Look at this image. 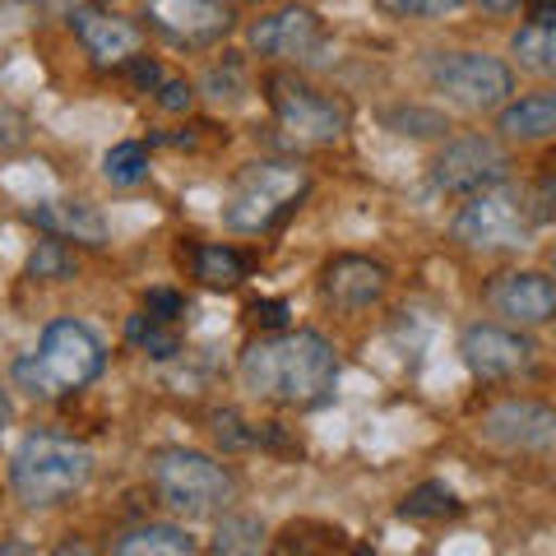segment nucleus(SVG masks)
<instances>
[{
    "label": "nucleus",
    "instance_id": "21",
    "mask_svg": "<svg viewBox=\"0 0 556 556\" xmlns=\"http://www.w3.org/2000/svg\"><path fill=\"white\" fill-rule=\"evenodd\" d=\"M195 278L204 288H232L247 278V260L232 247H195Z\"/></svg>",
    "mask_w": 556,
    "mask_h": 556
},
{
    "label": "nucleus",
    "instance_id": "6",
    "mask_svg": "<svg viewBox=\"0 0 556 556\" xmlns=\"http://www.w3.org/2000/svg\"><path fill=\"white\" fill-rule=\"evenodd\" d=\"M431 84L464 112L506 108L510 93H515L510 65L486 56V51H445V56L431 61Z\"/></svg>",
    "mask_w": 556,
    "mask_h": 556
},
{
    "label": "nucleus",
    "instance_id": "17",
    "mask_svg": "<svg viewBox=\"0 0 556 556\" xmlns=\"http://www.w3.org/2000/svg\"><path fill=\"white\" fill-rule=\"evenodd\" d=\"M33 223L47 232H56L65 241H84V247H102L108 241V223L93 204H79V200H42L33 208Z\"/></svg>",
    "mask_w": 556,
    "mask_h": 556
},
{
    "label": "nucleus",
    "instance_id": "11",
    "mask_svg": "<svg viewBox=\"0 0 556 556\" xmlns=\"http://www.w3.org/2000/svg\"><path fill=\"white\" fill-rule=\"evenodd\" d=\"M482 437L506 450H547L556 445V413L529 399H510L482 417Z\"/></svg>",
    "mask_w": 556,
    "mask_h": 556
},
{
    "label": "nucleus",
    "instance_id": "24",
    "mask_svg": "<svg viewBox=\"0 0 556 556\" xmlns=\"http://www.w3.org/2000/svg\"><path fill=\"white\" fill-rule=\"evenodd\" d=\"M102 177L116 181V186H135L149 177V153L144 144H135V139H126V144H112L108 159H102Z\"/></svg>",
    "mask_w": 556,
    "mask_h": 556
},
{
    "label": "nucleus",
    "instance_id": "12",
    "mask_svg": "<svg viewBox=\"0 0 556 556\" xmlns=\"http://www.w3.org/2000/svg\"><path fill=\"white\" fill-rule=\"evenodd\" d=\"M320 42H325V24L306 5H288L251 28V47L260 56H311Z\"/></svg>",
    "mask_w": 556,
    "mask_h": 556
},
{
    "label": "nucleus",
    "instance_id": "35",
    "mask_svg": "<svg viewBox=\"0 0 556 556\" xmlns=\"http://www.w3.org/2000/svg\"><path fill=\"white\" fill-rule=\"evenodd\" d=\"M478 5L492 14H510V10H519V0H478Z\"/></svg>",
    "mask_w": 556,
    "mask_h": 556
},
{
    "label": "nucleus",
    "instance_id": "15",
    "mask_svg": "<svg viewBox=\"0 0 556 556\" xmlns=\"http://www.w3.org/2000/svg\"><path fill=\"white\" fill-rule=\"evenodd\" d=\"M149 20L177 42H208L228 28L232 14L218 0H149Z\"/></svg>",
    "mask_w": 556,
    "mask_h": 556
},
{
    "label": "nucleus",
    "instance_id": "7",
    "mask_svg": "<svg viewBox=\"0 0 556 556\" xmlns=\"http://www.w3.org/2000/svg\"><path fill=\"white\" fill-rule=\"evenodd\" d=\"M529 232H533V214H529L525 195L510 190V186H492V190L468 195V204L459 208V218H455V241L478 247V251L525 247Z\"/></svg>",
    "mask_w": 556,
    "mask_h": 556
},
{
    "label": "nucleus",
    "instance_id": "5",
    "mask_svg": "<svg viewBox=\"0 0 556 556\" xmlns=\"http://www.w3.org/2000/svg\"><path fill=\"white\" fill-rule=\"evenodd\" d=\"M306 195V172L292 163H251L228 204V228L269 232L292 204Z\"/></svg>",
    "mask_w": 556,
    "mask_h": 556
},
{
    "label": "nucleus",
    "instance_id": "30",
    "mask_svg": "<svg viewBox=\"0 0 556 556\" xmlns=\"http://www.w3.org/2000/svg\"><path fill=\"white\" fill-rule=\"evenodd\" d=\"M214 437L228 445V450H241V445H251V441H255L237 413H214Z\"/></svg>",
    "mask_w": 556,
    "mask_h": 556
},
{
    "label": "nucleus",
    "instance_id": "29",
    "mask_svg": "<svg viewBox=\"0 0 556 556\" xmlns=\"http://www.w3.org/2000/svg\"><path fill=\"white\" fill-rule=\"evenodd\" d=\"M186 311V302H181V292H167V288H153L149 298H144V316L149 320H159V325H172Z\"/></svg>",
    "mask_w": 556,
    "mask_h": 556
},
{
    "label": "nucleus",
    "instance_id": "8",
    "mask_svg": "<svg viewBox=\"0 0 556 556\" xmlns=\"http://www.w3.org/2000/svg\"><path fill=\"white\" fill-rule=\"evenodd\" d=\"M269 108L274 121L283 126L298 144H334L348 130V112L334 98H325L320 89H311L298 75H269Z\"/></svg>",
    "mask_w": 556,
    "mask_h": 556
},
{
    "label": "nucleus",
    "instance_id": "2",
    "mask_svg": "<svg viewBox=\"0 0 556 556\" xmlns=\"http://www.w3.org/2000/svg\"><path fill=\"white\" fill-rule=\"evenodd\" d=\"M102 371V343L89 325L79 320H51L42 329L38 353H24L14 362V380L33 399H56L65 390H84Z\"/></svg>",
    "mask_w": 556,
    "mask_h": 556
},
{
    "label": "nucleus",
    "instance_id": "36",
    "mask_svg": "<svg viewBox=\"0 0 556 556\" xmlns=\"http://www.w3.org/2000/svg\"><path fill=\"white\" fill-rule=\"evenodd\" d=\"M56 556H98V552H93V547H84V543H65Z\"/></svg>",
    "mask_w": 556,
    "mask_h": 556
},
{
    "label": "nucleus",
    "instance_id": "32",
    "mask_svg": "<svg viewBox=\"0 0 556 556\" xmlns=\"http://www.w3.org/2000/svg\"><path fill=\"white\" fill-rule=\"evenodd\" d=\"M525 14L533 28H556V0H525Z\"/></svg>",
    "mask_w": 556,
    "mask_h": 556
},
{
    "label": "nucleus",
    "instance_id": "16",
    "mask_svg": "<svg viewBox=\"0 0 556 556\" xmlns=\"http://www.w3.org/2000/svg\"><path fill=\"white\" fill-rule=\"evenodd\" d=\"M75 33L98 61H130L139 51V28L108 10H75Z\"/></svg>",
    "mask_w": 556,
    "mask_h": 556
},
{
    "label": "nucleus",
    "instance_id": "1",
    "mask_svg": "<svg viewBox=\"0 0 556 556\" xmlns=\"http://www.w3.org/2000/svg\"><path fill=\"white\" fill-rule=\"evenodd\" d=\"M241 380L260 399H278V404H325L339 380V357L316 329H292V334H274L247 348L241 357Z\"/></svg>",
    "mask_w": 556,
    "mask_h": 556
},
{
    "label": "nucleus",
    "instance_id": "22",
    "mask_svg": "<svg viewBox=\"0 0 556 556\" xmlns=\"http://www.w3.org/2000/svg\"><path fill=\"white\" fill-rule=\"evenodd\" d=\"M399 515L404 519H450V515H459V496L450 492L445 482H422L399 501Z\"/></svg>",
    "mask_w": 556,
    "mask_h": 556
},
{
    "label": "nucleus",
    "instance_id": "4",
    "mask_svg": "<svg viewBox=\"0 0 556 556\" xmlns=\"http://www.w3.org/2000/svg\"><path fill=\"white\" fill-rule=\"evenodd\" d=\"M163 506L181 515H214L232 501V473L200 450H159L149 464Z\"/></svg>",
    "mask_w": 556,
    "mask_h": 556
},
{
    "label": "nucleus",
    "instance_id": "26",
    "mask_svg": "<svg viewBox=\"0 0 556 556\" xmlns=\"http://www.w3.org/2000/svg\"><path fill=\"white\" fill-rule=\"evenodd\" d=\"M376 5L394 20H445V14L464 10L468 0H376Z\"/></svg>",
    "mask_w": 556,
    "mask_h": 556
},
{
    "label": "nucleus",
    "instance_id": "3",
    "mask_svg": "<svg viewBox=\"0 0 556 556\" xmlns=\"http://www.w3.org/2000/svg\"><path fill=\"white\" fill-rule=\"evenodd\" d=\"M93 473V455L79 441L65 437H28L10 459V482L24 506L42 510L75 496Z\"/></svg>",
    "mask_w": 556,
    "mask_h": 556
},
{
    "label": "nucleus",
    "instance_id": "23",
    "mask_svg": "<svg viewBox=\"0 0 556 556\" xmlns=\"http://www.w3.org/2000/svg\"><path fill=\"white\" fill-rule=\"evenodd\" d=\"M515 56L525 70H533V75H556V28H533L525 24L515 33Z\"/></svg>",
    "mask_w": 556,
    "mask_h": 556
},
{
    "label": "nucleus",
    "instance_id": "38",
    "mask_svg": "<svg viewBox=\"0 0 556 556\" xmlns=\"http://www.w3.org/2000/svg\"><path fill=\"white\" fill-rule=\"evenodd\" d=\"M10 422V399H5V386H0V427Z\"/></svg>",
    "mask_w": 556,
    "mask_h": 556
},
{
    "label": "nucleus",
    "instance_id": "14",
    "mask_svg": "<svg viewBox=\"0 0 556 556\" xmlns=\"http://www.w3.org/2000/svg\"><path fill=\"white\" fill-rule=\"evenodd\" d=\"M492 306L515 325H547L556 320V283L538 269L501 274L492 283Z\"/></svg>",
    "mask_w": 556,
    "mask_h": 556
},
{
    "label": "nucleus",
    "instance_id": "34",
    "mask_svg": "<svg viewBox=\"0 0 556 556\" xmlns=\"http://www.w3.org/2000/svg\"><path fill=\"white\" fill-rule=\"evenodd\" d=\"M538 195H543L547 204H556V153L543 163V177H538Z\"/></svg>",
    "mask_w": 556,
    "mask_h": 556
},
{
    "label": "nucleus",
    "instance_id": "31",
    "mask_svg": "<svg viewBox=\"0 0 556 556\" xmlns=\"http://www.w3.org/2000/svg\"><path fill=\"white\" fill-rule=\"evenodd\" d=\"M190 98H195V93H190L186 79H163V84H159V102H163L167 112H186Z\"/></svg>",
    "mask_w": 556,
    "mask_h": 556
},
{
    "label": "nucleus",
    "instance_id": "10",
    "mask_svg": "<svg viewBox=\"0 0 556 556\" xmlns=\"http://www.w3.org/2000/svg\"><path fill=\"white\" fill-rule=\"evenodd\" d=\"M464 367L482 380H506L515 371H525L533 362V343L506 325H468L459 339Z\"/></svg>",
    "mask_w": 556,
    "mask_h": 556
},
{
    "label": "nucleus",
    "instance_id": "25",
    "mask_svg": "<svg viewBox=\"0 0 556 556\" xmlns=\"http://www.w3.org/2000/svg\"><path fill=\"white\" fill-rule=\"evenodd\" d=\"M130 339L144 348L149 357H177V353H181V339L172 334L167 325L149 320V316H135V320H130Z\"/></svg>",
    "mask_w": 556,
    "mask_h": 556
},
{
    "label": "nucleus",
    "instance_id": "28",
    "mask_svg": "<svg viewBox=\"0 0 556 556\" xmlns=\"http://www.w3.org/2000/svg\"><path fill=\"white\" fill-rule=\"evenodd\" d=\"M390 126H399V135H441L445 121L437 112H417V108H404V112H390Z\"/></svg>",
    "mask_w": 556,
    "mask_h": 556
},
{
    "label": "nucleus",
    "instance_id": "9",
    "mask_svg": "<svg viewBox=\"0 0 556 556\" xmlns=\"http://www.w3.org/2000/svg\"><path fill=\"white\" fill-rule=\"evenodd\" d=\"M510 172V153L486 135H464L455 144H445L431 163V186L445 190V195H478V190H492L506 181Z\"/></svg>",
    "mask_w": 556,
    "mask_h": 556
},
{
    "label": "nucleus",
    "instance_id": "37",
    "mask_svg": "<svg viewBox=\"0 0 556 556\" xmlns=\"http://www.w3.org/2000/svg\"><path fill=\"white\" fill-rule=\"evenodd\" d=\"M0 556H33L24 543H5V547H0Z\"/></svg>",
    "mask_w": 556,
    "mask_h": 556
},
{
    "label": "nucleus",
    "instance_id": "18",
    "mask_svg": "<svg viewBox=\"0 0 556 556\" xmlns=\"http://www.w3.org/2000/svg\"><path fill=\"white\" fill-rule=\"evenodd\" d=\"M496 130L506 139H547V135H556V89H538V93L506 102Z\"/></svg>",
    "mask_w": 556,
    "mask_h": 556
},
{
    "label": "nucleus",
    "instance_id": "13",
    "mask_svg": "<svg viewBox=\"0 0 556 556\" xmlns=\"http://www.w3.org/2000/svg\"><path fill=\"white\" fill-rule=\"evenodd\" d=\"M390 274L380 260L367 255H339L325 265V298L334 302L339 311H367L386 298Z\"/></svg>",
    "mask_w": 556,
    "mask_h": 556
},
{
    "label": "nucleus",
    "instance_id": "33",
    "mask_svg": "<svg viewBox=\"0 0 556 556\" xmlns=\"http://www.w3.org/2000/svg\"><path fill=\"white\" fill-rule=\"evenodd\" d=\"M255 320L265 329H283L288 325V302H255Z\"/></svg>",
    "mask_w": 556,
    "mask_h": 556
},
{
    "label": "nucleus",
    "instance_id": "20",
    "mask_svg": "<svg viewBox=\"0 0 556 556\" xmlns=\"http://www.w3.org/2000/svg\"><path fill=\"white\" fill-rule=\"evenodd\" d=\"M214 556H265V525L255 515H228L214 533Z\"/></svg>",
    "mask_w": 556,
    "mask_h": 556
},
{
    "label": "nucleus",
    "instance_id": "27",
    "mask_svg": "<svg viewBox=\"0 0 556 556\" xmlns=\"http://www.w3.org/2000/svg\"><path fill=\"white\" fill-rule=\"evenodd\" d=\"M70 269H75V260L65 255L61 241H42V247L28 255V274L33 278H65Z\"/></svg>",
    "mask_w": 556,
    "mask_h": 556
},
{
    "label": "nucleus",
    "instance_id": "19",
    "mask_svg": "<svg viewBox=\"0 0 556 556\" xmlns=\"http://www.w3.org/2000/svg\"><path fill=\"white\" fill-rule=\"evenodd\" d=\"M112 556H195V538L177 525H149L121 538Z\"/></svg>",
    "mask_w": 556,
    "mask_h": 556
}]
</instances>
